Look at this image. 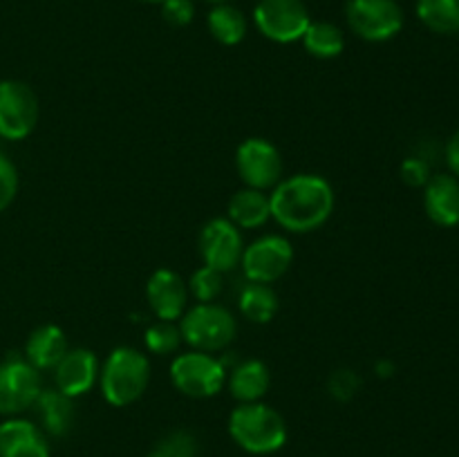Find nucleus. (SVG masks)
<instances>
[{"label": "nucleus", "instance_id": "29", "mask_svg": "<svg viewBox=\"0 0 459 457\" xmlns=\"http://www.w3.org/2000/svg\"><path fill=\"white\" fill-rule=\"evenodd\" d=\"M359 388H361V376L354 370H348V367L332 372L330 384H327L330 394L334 399H339V401H350L359 392Z\"/></svg>", "mask_w": 459, "mask_h": 457}, {"label": "nucleus", "instance_id": "18", "mask_svg": "<svg viewBox=\"0 0 459 457\" xmlns=\"http://www.w3.org/2000/svg\"><path fill=\"white\" fill-rule=\"evenodd\" d=\"M227 384L233 399H238L240 403H254L267 394L272 375H269V367L264 361L247 358V361H240L231 367V372L227 375Z\"/></svg>", "mask_w": 459, "mask_h": 457}, {"label": "nucleus", "instance_id": "24", "mask_svg": "<svg viewBox=\"0 0 459 457\" xmlns=\"http://www.w3.org/2000/svg\"><path fill=\"white\" fill-rule=\"evenodd\" d=\"M417 16L437 34H457L459 0H417Z\"/></svg>", "mask_w": 459, "mask_h": 457}, {"label": "nucleus", "instance_id": "21", "mask_svg": "<svg viewBox=\"0 0 459 457\" xmlns=\"http://www.w3.org/2000/svg\"><path fill=\"white\" fill-rule=\"evenodd\" d=\"M238 307H240L242 316L251 323H272L273 316L281 309L278 303L276 291L272 289V285H263V282H249L245 289L240 291V298H238Z\"/></svg>", "mask_w": 459, "mask_h": 457}, {"label": "nucleus", "instance_id": "14", "mask_svg": "<svg viewBox=\"0 0 459 457\" xmlns=\"http://www.w3.org/2000/svg\"><path fill=\"white\" fill-rule=\"evenodd\" d=\"M99 372H101V361L92 349H67L65 357L54 367V388L76 399L99 384Z\"/></svg>", "mask_w": 459, "mask_h": 457}, {"label": "nucleus", "instance_id": "6", "mask_svg": "<svg viewBox=\"0 0 459 457\" xmlns=\"http://www.w3.org/2000/svg\"><path fill=\"white\" fill-rule=\"evenodd\" d=\"M40 390V372L25 357L9 354L0 361V415L16 417L34 408Z\"/></svg>", "mask_w": 459, "mask_h": 457}, {"label": "nucleus", "instance_id": "4", "mask_svg": "<svg viewBox=\"0 0 459 457\" xmlns=\"http://www.w3.org/2000/svg\"><path fill=\"white\" fill-rule=\"evenodd\" d=\"M182 341L197 352H222L236 341V316L224 305L195 303L178 321Z\"/></svg>", "mask_w": 459, "mask_h": 457}, {"label": "nucleus", "instance_id": "26", "mask_svg": "<svg viewBox=\"0 0 459 457\" xmlns=\"http://www.w3.org/2000/svg\"><path fill=\"white\" fill-rule=\"evenodd\" d=\"M143 343H146V349L152 354H173L182 341V332H179V325L173 321H157L152 323L151 327L143 334Z\"/></svg>", "mask_w": 459, "mask_h": 457}, {"label": "nucleus", "instance_id": "3", "mask_svg": "<svg viewBox=\"0 0 459 457\" xmlns=\"http://www.w3.org/2000/svg\"><path fill=\"white\" fill-rule=\"evenodd\" d=\"M151 384V361L143 352L130 345L115 348L99 372V388L103 399L115 408L139 401Z\"/></svg>", "mask_w": 459, "mask_h": 457}, {"label": "nucleus", "instance_id": "25", "mask_svg": "<svg viewBox=\"0 0 459 457\" xmlns=\"http://www.w3.org/2000/svg\"><path fill=\"white\" fill-rule=\"evenodd\" d=\"M186 285L188 294H191L197 303H215L224 289V273L218 272V269L202 264L200 269L193 272V276L188 278Z\"/></svg>", "mask_w": 459, "mask_h": 457}, {"label": "nucleus", "instance_id": "1", "mask_svg": "<svg viewBox=\"0 0 459 457\" xmlns=\"http://www.w3.org/2000/svg\"><path fill=\"white\" fill-rule=\"evenodd\" d=\"M272 220L290 233H312L332 218L336 193L330 179L316 173L282 177L269 193Z\"/></svg>", "mask_w": 459, "mask_h": 457}, {"label": "nucleus", "instance_id": "16", "mask_svg": "<svg viewBox=\"0 0 459 457\" xmlns=\"http://www.w3.org/2000/svg\"><path fill=\"white\" fill-rule=\"evenodd\" d=\"M426 215L439 227L459 224V179L453 175H433L424 186Z\"/></svg>", "mask_w": 459, "mask_h": 457}, {"label": "nucleus", "instance_id": "34", "mask_svg": "<svg viewBox=\"0 0 459 457\" xmlns=\"http://www.w3.org/2000/svg\"><path fill=\"white\" fill-rule=\"evenodd\" d=\"M143 3H164V0H143Z\"/></svg>", "mask_w": 459, "mask_h": 457}, {"label": "nucleus", "instance_id": "20", "mask_svg": "<svg viewBox=\"0 0 459 457\" xmlns=\"http://www.w3.org/2000/svg\"><path fill=\"white\" fill-rule=\"evenodd\" d=\"M227 218L236 224L240 231L245 228H260L272 220V204L269 193L258 188H240L231 195L227 206Z\"/></svg>", "mask_w": 459, "mask_h": 457}, {"label": "nucleus", "instance_id": "2", "mask_svg": "<svg viewBox=\"0 0 459 457\" xmlns=\"http://www.w3.org/2000/svg\"><path fill=\"white\" fill-rule=\"evenodd\" d=\"M229 435L251 455H272L287 444V424L285 417L267 403H240L229 415Z\"/></svg>", "mask_w": 459, "mask_h": 457}, {"label": "nucleus", "instance_id": "5", "mask_svg": "<svg viewBox=\"0 0 459 457\" xmlns=\"http://www.w3.org/2000/svg\"><path fill=\"white\" fill-rule=\"evenodd\" d=\"M227 363L209 352L178 354L170 363V381L182 394L193 399H209L227 385Z\"/></svg>", "mask_w": 459, "mask_h": 457}, {"label": "nucleus", "instance_id": "28", "mask_svg": "<svg viewBox=\"0 0 459 457\" xmlns=\"http://www.w3.org/2000/svg\"><path fill=\"white\" fill-rule=\"evenodd\" d=\"M18 195V168L4 152H0V213L12 206Z\"/></svg>", "mask_w": 459, "mask_h": 457}, {"label": "nucleus", "instance_id": "7", "mask_svg": "<svg viewBox=\"0 0 459 457\" xmlns=\"http://www.w3.org/2000/svg\"><path fill=\"white\" fill-rule=\"evenodd\" d=\"M291 263H294V246H291V242L285 236L269 233V236L258 237V240L245 246L240 267L249 282L272 285V282L281 280L290 272Z\"/></svg>", "mask_w": 459, "mask_h": 457}, {"label": "nucleus", "instance_id": "10", "mask_svg": "<svg viewBox=\"0 0 459 457\" xmlns=\"http://www.w3.org/2000/svg\"><path fill=\"white\" fill-rule=\"evenodd\" d=\"M236 170L245 186L269 191L282 179V152L269 139L249 137L238 146Z\"/></svg>", "mask_w": 459, "mask_h": 457}, {"label": "nucleus", "instance_id": "32", "mask_svg": "<svg viewBox=\"0 0 459 457\" xmlns=\"http://www.w3.org/2000/svg\"><path fill=\"white\" fill-rule=\"evenodd\" d=\"M446 161H448V166H451L453 173H455L457 177H459V130H457L455 134H453L451 142H448V146H446Z\"/></svg>", "mask_w": 459, "mask_h": 457}, {"label": "nucleus", "instance_id": "15", "mask_svg": "<svg viewBox=\"0 0 459 457\" xmlns=\"http://www.w3.org/2000/svg\"><path fill=\"white\" fill-rule=\"evenodd\" d=\"M0 457H49V439L34 421L9 417L0 424Z\"/></svg>", "mask_w": 459, "mask_h": 457}, {"label": "nucleus", "instance_id": "31", "mask_svg": "<svg viewBox=\"0 0 459 457\" xmlns=\"http://www.w3.org/2000/svg\"><path fill=\"white\" fill-rule=\"evenodd\" d=\"M402 179L408 184V186L417 188V186H426V182L430 179V170L429 164L420 157H408L406 161L402 164Z\"/></svg>", "mask_w": 459, "mask_h": 457}, {"label": "nucleus", "instance_id": "27", "mask_svg": "<svg viewBox=\"0 0 459 457\" xmlns=\"http://www.w3.org/2000/svg\"><path fill=\"white\" fill-rule=\"evenodd\" d=\"M148 457H197V439L188 430H173L155 444Z\"/></svg>", "mask_w": 459, "mask_h": 457}, {"label": "nucleus", "instance_id": "30", "mask_svg": "<svg viewBox=\"0 0 459 457\" xmlns=\"http://www.w3.org/2000/svg\"><path fill=\"white\" fill-rule=\"evenodd\" d=\"M161 16L169 25L184 27L195 16V7H193L191 0H164L161 3Z\"/></svg>", "mask_w": 459, "mask_h": 457}, {"label": "nucleus", "instance_id": "23", "mask_svg": "<svg viewBox=\"0 0 459 457\" xmlns=\"http://www.w3.org/2000/svg\"><path fill=\"white\" fill-rule=\"evenodd\" d=\"M303 45L312 56L323 58H336L341 56V52L345 49V36L341 31V27H336L334 22L327 21H316L309 22V27L303 34Z\"/></svg>", "mask_w": 459, "mask_h": 457}, {"label": "nucleus", "instance_id": "9", "mask_svg": "<svg viewBox=\"0 0 459 457\" xmlns=\"http://www.w3.org/2000/svg\"><path fill=\"white\" fill-rule=\"evenodd\" d=\"M40 106L34 90L22 81H0V137L21 142L34 133Z\"/></svg>", "mask_w": 459, "mask_h": 457}, {"label": "nucleus", "instance_id": "11", "mask_svg": "<svg viewBox=\"0 0 459 457\" xmlns=\"http://www.w3.org/2000/svg\"><path fill=\"white\" fill-rule=\"evenodd\" d=\"M254 22L264 39L287 45L303 39L312 18L303 0H260L254 9Z\"/></svg>", "mask_w": 459, "mask_h": 457}, {"label": "nucleus", "instance_id": "17", "mask_svg": "<svg viewBox=\"0 0 459 457\" xmlns=\"http://www.w3.org/2000/svg\"><path fill=\"white\" fill-rule=\"evenodd\" d=\"M67 336L63 327L48 323V325L36 327L25 343V354L22 357L31 363L39 372L54 370L63 357L67 354Z\"/></svg>", "mask_w": 459, "mask_h": 457}, {"label": "nucleus", "instance_id": "33", "mask_svg": "<svg viewBox=\"0 0 459 457\" xmlns=\"http://www.w3.org/2000/svg\"><path fill=\"white\" fill-rule=\"evenodd\" d=\"M206 3H213V4H224V3H231V0H206Z\"/></svg>", "mask_w": 459, "mask_h": 457}, {"label": "nucleus", "instance_id": "22", "mask_svg": "<svg viewBox=\"0 0 459 457\" xmlns=\"http://www.w3.org/2000/svg\"><path fill=\"white\" fill-rule=\"evenodd\" d=\"M209 31L213 34V39L222 45H238L245 40L247 36V18L245 13L238 7H233L231 3L215 4L209 12Z\"/></svg>", "mask_w": 459, "mask_h": 457}, {"label": "nucleus", "instance_id": "13", "mask_svg": "<svg viewBox=\"0 0 459 457\" xmlns=\"http://www.w3.org/2000/svg\"><path fill=\"white\" fill-rule=\"evenodd\" d=\"M188 285L178 272L160 267L146 282V300L157 321L178 323L188 309Z\"/></svg>", "mask_w": 459, "mask_h": 457}, {"label": "nucleus", "instance_id": "12", "mask_svg": "<svg viewBox=\"0 0 459 457\" xmlns=\"http://www.w3.org/2000/svg\"><path fill=\"white\" fill-rule=\"evenodd\" d=\"M197 246H200L202 263L206 267H213L218 272L227 273L240 267L245 240H242V231L231 220L213 218L202 227Z\"/></svg>", "mask_w": 459, "mask_h": 457}, {"label": "nucleus", "instance_id": "8", "mask_svg": "<svg viewBox=\"0 0 459 457\" xmlns=\"http://www.w3.org/2000/svg\"><path fill=\"white\" fill-rule=\"evenodd\" d=\"M345 18L350 30L368 43L394 39L403 27V12L397 0H348Z\"/></svg>", "mask_w": 459, "mask_h": 457}, {"label": "nucleus", "instance_id": "19", "mask_svg": "<svg viewBox=\"0 0 459 457\" xmlns=\"http://www.w3.org/2000/svg\"><path fill=\"white\" fill-rule=\"evenodd\" d=\"M45 435L63 437L74 426V399L56 388H43L34 403Z\"/></svg>", "mask_w": 459, "mask_h": 457}]
</instances>
